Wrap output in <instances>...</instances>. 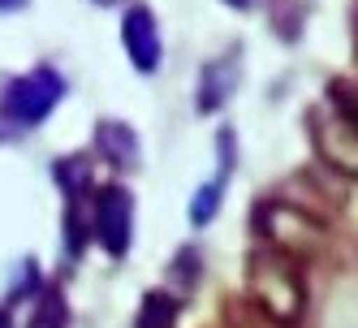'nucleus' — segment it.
Here are the masks:
<instances>
[{
	"mask_svg": "<svg viewBox=\"0 0 358 328\" xmlns=\"http://www.w3.org/2000/svg\"><path fill=\"white\" fill-rule=\"evenodd\" d=\"M246 302L276 328H298L306 315L302 259L280 246H255L246 255Z\"/></svg>",
	"mask_w": 358,
	"mask_h": 328,
	"instance_id": "f257e3e1",
	"label": "nucleus"
},
{
	"mask_svg": "<svg viewBox=\"0 0 358 328\" xmlns=\"http://www.w3.org/2000/svg\"><path fill=\"white\" fill-rule=\"evenodd\" d=\"M306 134L332 173L358 182V87L328 83L324 99L306 113Z\"/></svg>",
	"mask_w": 358,
	"mask_h": 328,
	"instance_id": "f03ea898",
	"label": "nucleus"
},
{
	"mask_svg": "<svg viewBox=\"0 0 358 328\" xmlns=\"http://www.w3.org/2000/svg\"><path fill=\"white\" fill-rule=\"evenodd\" d=\"M250 224L268 246H280L298 259H311L328 242V224L315 212H306L302 204H289V199H264V204H255Z\"/></svg>",
	"mask_w": 358,
	"mask_h": 328,
	"instance_id": "7ed1b4c3",
	"label": "nucleus"
},
{
	"mask_svg": "<svg viewBox=\"0 0 358 328\" xmlns=\"http://www.w3.org/2000/svg\"><path fill=\"white\" fill-rule=\"evenodd\" d=\"M65 95V78L52 65H35L31 73H17V78L0 91V121L13 125V130H35L48 117L57 113Z\"/></svg>",
	"mask_w": 358,
	"mask_h": 328,
	"instance_id": "20e7f679",
	"label": "nucleus"
},
{
	"mask_svg": "<svg viewBox=\"0 0 358 328\" xmlns=\"http://www.w3.org/2000/svg\"><path fill=\"white\" fill-rule=\"evenodd\" d=\"M91 238L104 246L108 259H125L134 246V194L108 182L91 194Z\"/></svg>",
	"mask_w": 358,
	"mask_h": 328,
	"instance_id": "39448f33",
	"label": "nucleus"
},
{
	"mask_svg": "<svg viewBox=\"0 0 358 328\" xmlns=\"http://www.w3.org/2000/svg\"><path fill=\"white\" fill-rule=\"evenodd\" d=\"M121 43H125V57L138 73H156L160 69V57H164V43H160V27L151 9H130L121 22Z\"/></svg>",
	"mask_w": 358,
	"mask_h": 328,
	"instance_id": "423d86ee",
	"label": "nucleus"
},
{
	"mask_svg": "<svg viewBox=\"0 0 358 328\" xmlns=\"http://www.w3.org/2000/svg\"><path fill=\"white\" fill-rule=\"evenodd\" d=\"M216 151H220V169H216V178L212 182H203L190 199V224H208L216 212H220V194L229 186V173H234V134L220 130L216 138Z\"/></svg>",
	"mask_w": 358,
	"mask_h": 328,
	"instance_id": "0eeeda50",
	"label": "nucleus"
},
{
	"mask_svg": "<svg viewBox=\"0 0 358 328\" xmlns=\"http://www.w3.org/2000/svg\"><path fill=\"white\" fill-rule=\"evenodd\" d=\"M95 151L113 169H138V156H143L138 134L125 121H99L95 125Z\"/></svg>",
	"mask_w": 358,
	"mask_h": 328,
	"instance_id": "6e6552de",
	"label": "nucleus"
},
{
	"mask_svg": "<svg viewBox=\"0 0 358 328\" xmlns=\"http://www.w3.org/2000/svg\"><path fill=\"white\" fill-rule=\"evenodd\" d=\"M238 87V61H212L203 65V78H199V113H216L229 91Z\"/></svg>",
	"mask_w": 358,
	"mask_h": 328,
	"instance_id": "1a4fd4ad",
	"label": "nucleus"
},
{
	"mask_svg": "<svg viewBox=\"0 0 358 328\" xmlns=\"http://www.w3.org/2000/svg\"><path fill=\"white\" fill-rule=\"evenodd\" d=\"M177 311H182V302L164 290H151L143 298V311H138V328H173L177 324Z\"/></svg>",
	"mask_w": 358,
	"mask_h": 328,
	"instance_id": "9d476101",
	"label": "nucleus"
},
{
	"mask_svg": "<svg viewBox=\"0 0 358 328\" xmlns=\"http://www.w3.org/2000/svg\"><path fill=\"white\" fill-rule=\"evenodd\" d=\"M57 186L65 190V199H83L87 186H91V160L87 156H69V160H57Z\"/></svg>",
	"mask_w": 358,
	"mask_h": 328,
	"instance_id": "9b49d317",
	"label": "nucleus"
},
{
	"mask_svg": "<svg viewBox=\"0 0 358 328\" xmlns=\"http://www.w3.org/2000/svg\"><path fill=\"white\" fill-rule=\"evenodd\" d=\"M91 242V216L83 208V199H69V208H65V246H69V255H83Z\"/></svg>",
	"mask_w": 358,
	"mask_h": 328,
	"instance_id": "f8f14e48",
	"label": "nucleus"
},
{
	"mask_svg": "<svg viewBox=\"0 0 358 328\" xmlns=\"http://www.w3.org/2000/svg\"><path fill=\"white\" fill-rule=\"evenodd\" d=\"M31 328H65V302H61V294H57V290H52V294H43L39 315L31 320Z\"/></svg>",
	"mask_w": 358,
	"mask_h": 328,
	"instance_id": "ddd939ff",
	"label": "nucleus"
},
{
	"mask_svg": "<svg viewBox=\"0 0 358 328\" xmlns=\"http://www.w3.org/2000/svg\"><path fill=\"white\" fill-rule=\"evenodd\" d=\"M229 5H238V9H246V5H250V0H229Z\"/></svg>",
	"mask_w": 358,
	"mask_h": 328,
	"instance_id": "4468645a",
	"label": "nucleus"
},
{
	"mask_svg": "<svg viewBox=\"0 0 358 328\" xmlns=\"http://www.w3.org/2000/svg\"><path fill=\"white\" fill-rule=\"evenodd\" d=\"M0 328H9V315H5V311H0Z\"/></svg>",
	"mask_w": 358,
	"mask_h": 328,
	"instance_id": "2eb2a0df",
	"label": "nucleus"
}]
</instances>
